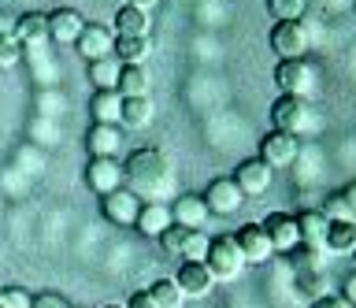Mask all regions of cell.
I'll list each match as a JSON object with an SVG mask.
<instances>
[{
	"label": "cell",
	"instance_id": "6da1fadb",
	"mask_svg": "<svg viewBox=\"0 0 356 308\" xmlns=\"http://www.w3.org/2000/svg\"><path fill=\"white\" fill-rule=\"evenodd\" d=\"M122 186L134 190L145 201H163L167 197L175 201V168L167 160L163 149L156 145H145V149H134L127 160H122Z\"/></svg>",
	"mask_w": 356,
	"mask_h": 308
},
{
	"label": "cell",
	"instance_id": "7a4b0ae2",
	"mask_svg": "<svg viewBox=\"0 0 356 308\" xmlns=\"http://www.w3.org/2000/svg\"><path fill=\"white\" fill-rule=\"evenodd\" d=\"M267 41H271V52L278 60H305L308 45H312V34H308L305 19H275Z\"/></svg>",
	"mask_w": 356,
	"mask_h": 308
},
{
	"label": "cell",
	"instance_id": "3957f363",
	"mask_svg": "<svg viewBox=\"0 0 356 308\" xmlns=\"http://www.w3.org/2000/svg\"><path fill=\"white\" fill-rule=\"evenodd\" d=\"M271 123H275V130H286V134H305L308 127H316L308 97L278 93V101L271 104Z\"/></svg>",
	"mask_w": 356,
	"mask_h": 308
},
{
	"label": "cell",
	"instance_id": "277c9868",
	"mask_svg": "<svg viewBox=\"0 0 356 308\" xmlns=\"http://www.w3.org/2000/svg\"><path fill=\"white\" fill-rule=\"evenodd\" d=\"M275 86H278V93H289V97H312L316 93V67L305 60H278L275 63Z\"/></svg>",
	"mask_w": 356,
	"mask_h": 308
},
{
	"label": "cell",
	"instance_id": "5b68a950",
	"mask_svg": "<svg viewBox=\"0 0 356 308\" xmlns=\"http://www.w3.org/2000/svg\"><path fill=\"white\" fill-rule=\"evenodd\" d=\"M204 264H208V271L216 275V279H238V275L245 271V257H241L234 234H216L211 238Z\"/></svg>",
	"mask_w": 356,
	"mask_h": 308
},
{
	"label": "cell",
	"instance_id": "8992f818",
	"mask_svg": "<svg viewBox=\"0 0 356 308\" xmlns=\"http://www.w3.org/2000/svg\"><path fill=\"white\" fill-rule=\"evenodd\" d=\"M141 204L145 201L134 190H127V186H119V190H111V193L100 197V212H104V219H108V223H115V227H134Z\"/></svg>",
	"mask_w": 356,
	"mask_h": 308
},
{
	"label": "cell",
	"instance_id": "52a82bcc",
	"mask_svg": "<svg viewBox=\"0 0 356 308\" xmlns=\"http://www.w3.org/2000/svg\"><path fill=\"white\" fill-rule=\"evenodd\" d=\"M297 152H300V141H297V134H286V130H271V134H264V141H260V160L271 171L289 168V163L297 160Z\"/></svg>",
	"mask_w": 356,
	"mask_h": 308
},
{
	"label": "cell",
	"instance_id": "ba28073f",
	"mask_svg": "<svg viewBox=\"0 0 356 308\" xmlns=\"http://www.w3.org/2000/svg\"><path fill=\"white\" fill-rule=\"evenodd\" d=\"M74 49L86 63L89 60H104V56H111V49H115V30L104 26V23H86V30L74 41Z\"/></svg>",
	"mask_w": 356,
	"mask_h": 308
},
{
	"label": "cell",
	"instance_id": "9c48e42d",
	"mask_svg": "<svg viewBox=\"0 0 356 308\" xmlns=\"http://www.w3.org/2000/svg\"><path fill=\"white\" fill-rule=\"evenodd\" d=\"M49 41H56V45H74L78 34L86 30V15L78 12V8H52L49 15Z\"/></svg>",
	"mask_w": 356,
	"mask_h": 308
},
{
	"label": "cell",
	"instance_id": "30bf717a",
	"mask_svg": "<svg viewBox=\"0 0 356 308\" xmlns=\"http://www.w3.org/2000/svg\"><path fill=\"white\" fill-rule=\"evenodd\" d=\"M86 182L93 193H111L122 186V163L119 156H89V168H86Z\"/></svg>",
	"mask_w": 356,
	"mask_h": 308
},
{
	"label": "cell",
	"instance_id": "8fae6325",
	"mask_svg": "<svg viewBox=\"0 0 356 308\" xmlns=\"http://www.w3.org/2000/svg\"><path fill=\"white\" fill-rule=\"evenodd\" d=\"M260 227H264V234L271 238V245L275 252H293L300 245V234H297V219L289 216V212H267L260 219Z\"/></svg>",
	"mask_w": 356,
	"mask_h": 308
},
{
	"label": "cell",
	"instance_id": "7c38bea8",
	"mask_svg": "<svg viewBox=\"0 0 356 308\" xmlns=\"http://www.w3.org/2000/svg\"><path fill=\"white\" fill-rule=\"evenodd\" d=\"M175 282H178V290H182V297H208L211 286H216V275L208 271L204 260H182Z\"/></svg>",
	"mask_w": 356,
	"mask_h": 308
},
{
	"label": "cell",
	"instance_id": "4fadbf2b",
	"mask_svg": "<svg viewBox=\"0 0 356 308\" xmlns=\"http://www.w3.org/2000/svg\"><path fill=\"white\" fill-rule=\"evenodd\" d=\"M204 197V204H208V212H216V216H234L238 208L245 204V193L238 190V182L234 179H216V182H208V190L200 193Z\"/></svg>",
	"mask_w": 356,
	"mask_h": 308
},
{
	"label": "cell",
	"instance_id": "5bb4252c",
	"mask_svg": "<svg viewBox=\"0 0 356 308\" xmlns=\"http://www.w3.org/2000/svg\"><path fill=\"white\" fill-rule=\"evenodd\" d=\"M234 241H238V249H241L245 264H264V260H271V257H275V245H271V238L264 234V227H260V223H245V227H238Z\"/></svg>",
	"mask_w": 356,
	"mask_h": 308
},
{
	"label": "cell",
	"instance_id": "9a60e30c",
	"mask_svg": "<svg viewBox=\"0 0 356 308\" xmlns=\"http://www.w3.org/2000/svg\"><path fill=\"white\" fill-rule=\"evenodd\" d=\"M275 179V171L267 168V163L260 156H252V160H241L238 163V171H234V182H238V190L245 197H256V193H267V186H271Z\"/></svg>",
	"mask_w": 356,
	"mask_h": 308
},
{
	"label": "cell",
	"instance_id": "2e32d148",
	"mask_svg": "<svg viewBox=\"0 0 356 308\" xmlns=\"http://www.w3.org/2000/svg\"><path fill=\"white\" fill-rule=\"evenodd\" d=\"M171 219H175L178 227H186V230H204V223H208V204H204V197H200V193L175 197V201H171Z\"/></svg>",
	"mask_w": 356,
	"mask_h": 308
},
{
	"label": "cell",
	"instance_id": "e0dca14e",
	"mask_svg": "<svg viewBox=\"0 0 356 308\" xmlns=\"http://www.w3.org/2000/svg\"><path fill=\"white\" fill-rule=\"evenodd\" d=\"M171 223H175V219H171V204H163V201H145L141 212H138V219H134V230H138L141 238H160Z\"/></svg>",
	"mask_w": 356,
	"mask_h": 308
},
{
	"label": "cell",
	"instance_id": "ac0fdd59",
	"mask_svg": "<svg viewBox=\"0 0 356 308\" xmlns=\"http://www.w3.org/2000/svg\"><path fill=\"white\" fill-rule=\"evenodd\" d=\"M293 219H297L300 245H308V249H327V223H330V219L323 216L319 208H300Z\"/></svg>",
	"mask_w": 356,
	"mask_h": 308
},
{
	"label": "cell",
	"instance_id": "d6986e66",
	"mask_svg": "<svg viewBox=\"0 0 356 308\" xmlns=\"http://www.w3.org/2000/svg\"><path fill=\"white\" fill-rule=\"evenodd\" d=\"M111 30H115V38H149L152 15L145 12V8L122 4L119 12H115V19H111Z\"/></svg>",
	"mask_w": 356,
	"mask_h": 308
},
{
	"label": "cell",
	"instance_id": "ffe728a7",
	"mask_svg": "<svg viewBox=\"0 0 356 308\" xmlns=\"http://www.w3.org/2000/svg\"><path fill=\"white\" fill-rule=\"evenodd\" d=\"M119 145H122L119 127H111V123H93V127H89V134H86L89 156H115Z\"/></svg>",
	"mask_w": 356,
	"mask_h": 308
},
{
	"label": "cell",
	"instance_id": "44dd1931",
	"mask_svg": "<svg viewBox=\"0 0 356 308\" xmlns=\"http://www.w3.org/2000/svg\"><path fill=\"white\" fill-rule=\"evenodd\" d=\"M19 41H22V49H41L44 41H49V19H44L41 12H26V15H19V23L15 30H11Z\"/></svg>",
	"mask_w": 356,
	"mask_h": 308
},
{
	"label": "cell",
	"instance_id": "7402d4cb",
	"mask_svg": "<svg viewBox=\"0 0 356 308\" xmlns=\"http://www.w3.org/2000/svg\"><path fill=\"white\" fill-rule=\"evenodd\" d=\"M119 97H149L152 74L145 71V63H122L119 67Z\"/></svg>",
	"mask_w": 356,
	"mask_h": 308
},
{
	"label": "cell",
	"instance_id": "603a6c76",
	"mask_svg": "<svg viewBox=\"0 0 356 308\" xmlns=\"http://www.w3.org/2000/svg\"><path fill=\"white\" fill-rule=\"evenodd\" d=\"M327 249L334 257H353L356 249V219H330L327 223Z\"/></svg>",
	"mask_w": 356,
	"mask_h": 308
},
{
	"label": "cell",
	"instance_id": "cb8c5ba5",
	"mask_svg": "<svg viewBox=\"0 0 356 308\" xmlns=\"http://www.w3.org/2000/svg\"><path fill=\"white\" fill-rule=\"evenodd\" d=\"M119 112H122V97L119 90H97L89 97V115H93V123H111L119 127Z\"/></svg>",
	"mask_w": 356,
	"mask_h": 308
},
{
	"label": "cell",
	"instance_id": "d4e9b609",
	"mask_svg": "<svg viewBox=\"0 0 356 308\" xmlns=\"http://www.w3.org/2000/svg\"><path fill=\"white\" fill-rule=\"evenodd\" d=\"M152 115H156V108H152L149 97H122V112H119V123L122 127L141 130V127L152 123Z\"/></svg>",
	"mask_w": 356,
	"mask_h": 308
},
{
	"label": "cell",
	"instance_id": "484cf974",
	"mask_svg": "<svg viewBox=\"0 0 356 308\" xmlns=\"http://www.w3.org/2000/svg\"><path fill=\"white\" fill-rule=\"evenodd\" d=\"M111 56L119 63H145L152 56V38H115Z\"/></svg>",
	"mask_w": 356,
	"mask_h": 308
},
{
	"label": "cell",
	"instance_id": "4316f807",
	"mask_svg": "<svg viewBox=\"0 0 356 308\" xmlns=\"http://www.w3.org/2000/svg\"><path fill=\"white\" fill-rule=\"evenodd\" d=\"M119 67L122 63L115 56H104V60H89L86 74H89V82H93L97 90H115L119 86Z\"/></svg>",
	"mask_w": 356,
	"mask_h": 308
},
{
	"label": "cell",
	"instance_id": "83f0119b",
	"mask_svg": "<svg viewBox=\"0 0 356 308\" xmlns=\"http://www.w3.org/2000/svg\"><path fill=\"white\" fill-rule=\"evenodd\" d=\"M149 293L156 297V305H160V308H182V301H186L175 279H156V282L149 286Z\"/></svg>",
	"mask_w": 356,
	"mask_h": 308
},
{
	"label": "cell",
	"instance_id": "f1b7e54d",
	"mask_svg": "<svg viewBox=\"0 0 356 308\" xmlns=\"http://www.w3.org/2000/svg\"><path fill=\"white\" fill-rule=\"evenodd\" d=\"M297 290L305 293L308 301H316V297L330 293V290H327V279L319 275V268H300V271H297Z\"/></svg>",
	"mask_w": 356,
	"mask_h": 308
},
{
	"label": "cell",
	"instance_id": "f546056e",
	"mask_svg": "<svg viewBox=\"0 0 356 308\" xmlns=\"http://www.w3.org/2000/svg\"><path fill=\"white\" fill-rule=\"evenodd\" d=\"M22 63V41L15 34H0V71H11Z\"/></svg>",
	"mask_w": 356,
	"mask_h": 308
},
{
	"label": "cell",
	"instance_id": "4dcf8cb0",
	"mask_svg": "<svg viewBox=\"0 0 356 308\" xmlns=\"http://www.w3.org/2000/svg\"><path fill=\"white\" fill-rule=\"evenodd\" d=\"M267 12L275 19H305L308 0H267Z\"/></svg>",
	"mask_w": 356,
	"mask_h": 308
},
{
	"label": "cell",
	"instance_id": "1f68e13d",
	"mask_svg": "<svg viewBox=\"0 0 356 308\" xmlns=\"http://www.w3.org/2000/svg\"><path fill=\"white\" fill-rule=\"evenodd\" d=\"M208 234L204 230H189L186 234V245H182V260H204L208 257Z\"/></svg>",
	"mask_w": 356,
	"mask_h": 308
},
{
	"label": "cell",
	"instance_id": "d6a6232c",
	"mask_svg": "<svg viewBox=\"0 0 356 308\" xmlns=\"http://www.w3.org/2000/svg\"><path fill=\"white\" fill-rule=\"evenodd\" d=\"M186 234H189V230H186V227H178V223H171V227L163 230V234H160V245H163V252H167V257H182Z\"/></svg>",
	"mask_w": 356,
	"mask_h": 308
},
{
	"label": "cell",
	"instance_id": "836d02e7",
	"mask_svg": "<svg viewBox=\"0 0 356 308\" xmlns=\"http://www.w3.org/2000/svg\"><path fill=\"white\" fill-rule=\"evenodd\" d=\"M327 219H353V212H349V204H345V197L341 193H327L323 197V208H319Z\"/></svg>",
	"mask_w": 356,
	"mask_h": 308
},
{
	"label": "cell",
	"instance_id": "e575fe53",
	"mask_svg": "<svg viewBox=\"0 0 356 308\" xmlns=\"http://www.w3.org/2000/svg\"><path fill=\"white\" fill-rule=\"evenodd\" d=\"M33 297L22 290V286H4L0 290V308H30Z\"/></svg>",
	"mask_w": 356,
	"mask_h": 308
},
{
	"label": "cell",
	"instance_id": "d590c367",
	"mask_svg": "<svg viewBox=\"0 0 356 308\" xmlns=\"http://www.w3.org/2000/svg\"><path fill=\"white\" fill-rule=\"evenodd\" d=\"M30 308H71V305H67V297H60V293H38L30 301Z\"/></svg>",
	"mask_w": 356,
	"mask_h": 308
},
{
	"label": "cell",
	"instance_id": "8d00e7d4",
	"mask_svg": "<svg viewBox=\"0 0 356 308\" xmlns=\"http://www.w3.org/2000/svg\"><path fill=\"white\" fill-rule=\"evenodd\" d=\"M312 308H353V305L345 301L341 293H323V297H316V301H312Z\"/></svg>",
	"mask_w": 356,
	"mask_h": 308
},
{
	"label": "cell",
	"instance_id": "74e56055",
	"mask_svg": "<svg viewBox=\"0 0 356 308\" xmlns=\"http://www.w3.org/2000/svg\"><path fill=\"white\" fill-rule=\"evenodd\" d=\"M127 308H160V305H156V297H152L149 290H134L130 301H127Z\"/></svg>",
	"mask_w": 356,
	"mask_h": 308
},
{
	"label": "cell",
	"instance_id": "f35d334b",
	"mask_svg": "<svg viewBox=\"0 0 356 308\" xmlns=\"http://www.w3.org/2000/svg\"><path fill=\"white\" fill-rule=\"evenodd\" d=\"M341 297H345V301H349L353 308H356V271L349 275V279H345L341 282Z\"/></svg>",
	"mask_w": 356,
	"mask_h": 308
},
{
	"label": "cell",
	"instance_id": "ab89813d",
	"mask_svg": "<svg viewBox=\"0 0 356 308\" xmlns=\"http://www.w3.org/2000/svg\"><path fill=\"white\" fill-rule=\"evenodd\" d=\"M341 197H345V204H349V212H353V219H356V182H349L341 190Z\"/></svg>",
	"mask_w": 356,
	"mask_h": 308
},
{
	"label": "cell",
	"instance_id": "60d3db41",
	"mask_svg": "<svg viewBox=\"0 0 356 308\" xmlns=\"http://www.w3.org/2000/svg\"><path fill=\"white\" fill-rule=\"evenodd\" d=\"M127 4H134V8H145V12H149V8L156 4V0H127Z\"/></svg>",
	"mask_w": 356,
	"mask_h": 308
},
{
	"label": "cell",
	"instance_id": "b9f144b4",
	"mask_svg": "<svg viewBox=\"0 0 356 308\" xmlns=\"http://www.w3.org/2000/svg\"><path fill=\"white\" fill-rule=\"evenodd\" d=\"M100 308H127V305H100Z\"/></svg>",
	"mask_w": 356,
	"mask_h": 308
},
{
	"label": "cell",
	"instance_id": "7bdbcfd3",
	"mask_svg": "<svg viewBox=\"0 0 356 308\" xmlns=\"http://www.w3.org/2000/svg\"><path fill=\"white\" fill-rule=\"evenodd\" d=\"M0 90H4V71H0Z\"/></svg>",
	"mask_w": 356,
	"mask_h": 308
},
{
	"label": "cell",
	"instance_id": "ee69618b",
	"mask_svg": "<svg viewBox=\"0 0 356 308\" xmlns=\"http://www.w3.org/2000/svg\"><path fill=\"white\" fill-rule=\"evenodd\" d=\"M353 260H356V249H353Z\"/></svg>",
	"mask_w": 356,
	"mask_h": 308
}]
</instances>
